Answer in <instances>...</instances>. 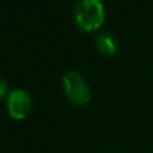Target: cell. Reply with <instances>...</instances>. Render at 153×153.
<instances>
[{
    "label": "cell",
    "instance_id": "cell-1",
    "mask_svg": "<svg viewBox=\"0 0 153 153\" xmlns=\"http://www.w3.org/2000/svg\"><path fill=\"white\" fill-rule=\"evenodd\" d=\"M105 10L101 0H78L74 8V19L79 28L90 31L102 24Z\"/></svg>",
    "mask_w": 153,
    "mask_h": 153
},
{
    "label": "cell",
    "instance_id": "cell-2",
    "mask_svg": "<svg viewBox=\"0 0 153 153\" xmlns=\"http://www.w3.org/2000/svg\"><path fill=\"white\" fill-rule=\"evenodd\" d=\"M62 82H63L65 94L69 98L70 102L75 103V105H85L90 101V97H91L90 87L86 79L78 71L70 70V71L65 73V75L62 76Z\"/></svg>",
    "mask_w": 153,
    "mask_h": 153
},
{
    "label": "cell",
    "instance_id": "cell-3",
    "mask_svg": "<svg viewBox=\"0 0 153 153\" xmlns=\"http://www.w3.org/2000/svg\"><path fill=\"white\" fill-rule=\"evenodd\" d=\"M8 113L16 120H22L31 110V97L24 89H13L7 97Z\"/></svg>",
    "mask_w": 153,
    "mask_h": 153
},
{
    "label": "cell",
    "instance_id": "cell-4",
    "mask_svg": "<svg viewBox=\"0 0 153 153\" xmlns=\"http://www.w3.org/2000/svg\"><path fill=\"white\" fill-rule=\"evenodd\" d=\"M95 46L102 54L113 55L117 51V39L111 32L102 31L95 36Z\"/></svg>",
    "mask_w": 153,
    "mask_h": 153
},
{
    "label": "cell",
    "instance_id": "cell-5",
    "mask_svg": "<svg viewBox=\"0 0 153 153\" xmlns=\"http://www.w3.org/2000/svg\"><path fill=\"white\" fill-rule=\"evenodd\" d=\"M8 90V83L7 81H5L3 76H0V97H3V95L7 93Z\"/></svg>",
    "mask_w": 153,
    "mask_h": 153
}]
</instances>
